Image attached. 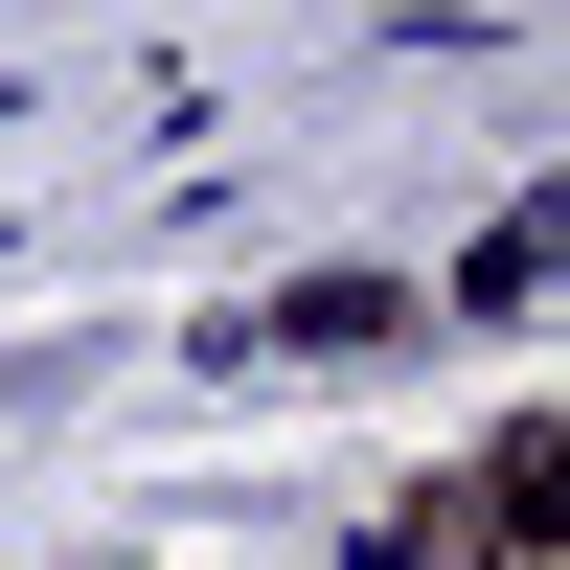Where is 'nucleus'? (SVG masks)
<instances>
[{"label":"nucleus","mask_w":570,"mask_h":570,"mask_svg":"<svg viewBox=\"0 0 570 570\" xmlns=\"http://www.w3.org/2000/svg\"><path fill=\"white\" fill-rule=\"evenodd\" d=\"M456 525H480V570H548L570 548V434H548V411H502V456L456 480Z\"/></svg>","instance_id":"obj_1"},{"label":"nucleus","mask_w":570,"mask_h":570,"mask_svg":"<svg viewBox=\"0 0 570 570\" xmlns=\"http://www.w3.org/2000/svg\"><path fill=\"white\" fill-rule=\"evenodd\" d=\"M389 320H411V297H389V274H297V297H274V320H252V343H389Z\"/></svg>","instance_id":"obj_2"},{"label":"nucleus","mask_w":570,"mask_h":570,"mask_svg":"<svg viewBox=\"0 0 570 570\" xmlns=\"http://www.w3.org/2000/svg\"><path fill=\"white\" fill-rule=\"evenodd\" d=\"M456 297H480V320H548V206H502V228H480V274H456Z\"/></svg>","instance_id":"obj_3"}]
</instances>
